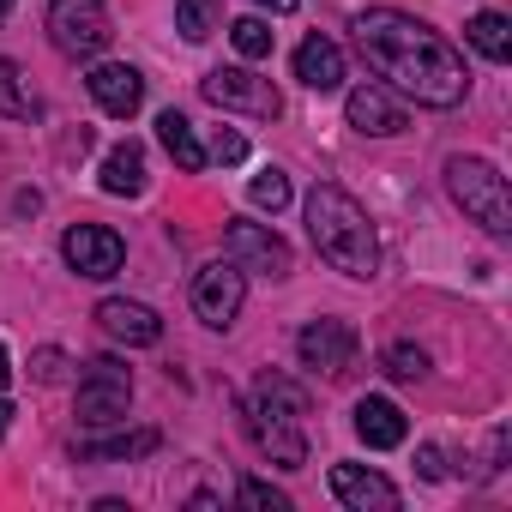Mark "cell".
<instances>
[{
	"label": "cell",
	"instance_id": "obj_1",
	"mask_svg": "<svg viewBox=\"0 0 512 512\" xmlns=\"http://www.w3.org/2000/svg\"><path fill=\"white\" fill-rule=\"evenodd\" d=\"M350 31H356V49L386 91H398L422 109H458L464 103V91H470L464 55L440 31H428L422 19L392 13V7H368L350 19Z\"/></svg>",
	"mask_w": 512,
	"mask_h": 512
},
{
	"label": "cell",
	"instance_id": "obj_2",
	"mask_svg": "<svg viewBox=\"0 0 512 512\" xmlns=\"http://www.w3.org/2000/svg\"><path fill=\"white\" fill-rule=\"evenodd\" d=\"M308 235H314L320 260H326L332 272H344V278H356V284H368V278L380 272L374 223H368V211H362L338 181H320V187L308 193Z\"/></svg>",
	"mask_w": 512,
	"mask_h": 512
},
{
	"label": "cell",
	"instance_id": "obj_3",
	"mask_svg": "<svg viewBox=\"0 0 512 512\" xmlns=\"http://www.w3.org/2000/svg\"><path fill=\"white\" fill-rule=\"evenodd\" d=\"M302 416H308V392L284 374H260L253 392L241 398V428L247 440L260 446L278 470H302L308 464V434H302Z\"/></svg>",
	"mask_w": 512,
	"mask_h": 512
},
{
	"label": "cell",
	"instance_id": "obj_4",
	"mask_svg": "<svg viewBox=\"0 0 512 512\" xmlns=\"http://www.w3.org/2000/svg\"><path fill=\"white\" fill-rule=\"evenodd\" d=\"M446 193H452V205H458L470 223H482L494 241L512 235V193H506V175H500L488 157H446Z\"/></svg>",
	"mask_w": 512,
	"mask_h": 512
},
{
	"label": "cell",
	"instance_id": "obj_5",
	"mask_svg": "<svg viewBox=\"0 0 512 512\" xmlns=\"http://www.w3.org/2000/svg\"><path fill=\"white\" fill-rule=\"evenodd\" d=\"M199 97L223 115H247V121H278L284 115V97L272 79H260L253 67H217L199 79Z\"/></svg>",
	"mask_w": 512,
	"mask_h": 512
},
{
	"label": "cell",
	"instance_id": "obj_6",
	"mask_svg": "<svg viewBox=\"0 0 512 512\" xmlns=\"http://www.w3.org/2000/svg\"><path fill=\"white\" fill-rule=\"evenodd\" d=\"M127 404H133V374L115 356L85 362V380H79V398H73L79 422L85 428H115V422H127Z\"/></svg>",
	"mask_w": 512,
	"mask_h": 512
},
{
	"label": "cell",
	"instance_id": "obj_7",
	"mask_svg": "<svg viewBox=\"0 0 512 512\" xmlns=\"http://www.w3.org/2000/svg\"><path fill=\"white\" fill-rule=\"evenodd\" d=\"M49 37H55L61 55L91 61V55L109 49L115 25H109V7H103V0H49Z\"/></svg>",
	"mask_w": 512,
	"mask_h": 512
},
{
	"label": "cell",
	"instance_id": "obj_8",
	"mask_svg": "<svg viewBox=\"0 0 512 512\" xmlns=\"http://www.w3.org/2000/svg\"><path fill=\"white\" fill-rule=\"evenodd\" d=\"M223 247H229V260H235L241 272H260V278H290V247H284V235H278V229H266V223L229 217Z\"/></svg>",
	"mask_w": 512,
	"mask_h": 512
},
{
	"label": "cell",
	"instance_id": "obj_9",
	"mask_svg": "<svg viewBox=\"0 0 512 512\" xmlns=\"http://www.w3.org/2000/svg\"><path fill=\"white\" fill-rule=\"evenodd\" d=\"M61 260H67L79 278L103 284V278H115V272H121L127 241H121L115 229H103V223H73V229L61 235Z\"/></svg>",
	"mask_w": 512,
	"mask_h": 512
},
{
	"label": "cell",
	"instance_id": "obj_10",
	"mask_svg": "<svg viewBox=\"0 0 512 512\" xmlns=\"http://www.w3.org/2000/svg\"><path fill=\"white\" fill-rule=\"evenodd\" d=\"M241 296H247V272L235 266V260H211V266H199V278H193V314L205 320V326H229L235 314H241Z\"/></svg>",
	"mask_w": 512,
	"mask_h": 512
},
{
	"label": "cell",
	"instance_id": "obj_11",
	"mask_svg": "<svg viewBox=\"0 0 512 512\" xmlns=\"http://www.w3.org/2000/svg\"><path fill=\"white\" fill-rule=\"evenodd\" d=\"M356 326L350 320H314V326H302V338H296V356H302V368H314V374H344L350 362H356Z\"/></svg>",
	"mask_w": 512,
	"mask_h": 512
},
{
	"label": "cell",
	"instance_id": "obj_12",
	"mask_svg": "<svg viewBox=\"0 0 512 512\" xmlns=\"http://www.w3.org/2000/svg\"><path fill=\"white\" fill-rule=\"evenodd\" d=\"M85 85H91L97 109L115 115V121H133L139 103H145V79H139V67H127V61H103V67H91Z\"/></svg>",
	"mask_w": 512,
	"mask_h": 512
},
{
	"label": "cell",
	"instance_id": "obj_13",
	"mask_svg": "<svg viewBox=\"0 0 512 512\" xmlns=\"http://www.w3.org/2000/svg\"><path fill=\"white\" fill-rule=\"evenodd\" d=\"M344 115H350V127L356 133H374V139H392V133H404V103L386 91V85H356L350 97H344Z\"/></svg>",
	"mask_w": 512,
	"mask_h": 512
},
{
	"label": "cell",
	"instance_id": "obj_14",
	"mask_svg": "<svg viewBox=\"0 0 512 512\" xmlns=\"http://www.w3.org/2000/svg\"><path fill=\"white\" fill-rule=\"evenodd\" d=\"M332 494L350 512H392L398 506V488L380 470H368V464H332Z\"/></svg>",
	"mask_w": 512,
	"mask_h": 512
},
{
	"label": "cell",
	"instance_id": "obj_15",
	"mask_svg": "<svg viewBox=\"0 0 512 512\" xmlns=\"http://www.w3.org/2000/svg\"><path fill=\"white\" fill-rule=\"evenodd\" d=\"M97 326H103L115 344H127V350H145V344L163 338V320H157L145 302H127V296H109V302L97 308Z\"/></svg>",
	"mask_w": 512,
	"mask_h": 512
},
{
	"label": "cell",
	"instance_id": "obj_16",
	"mask_svg": "<svg viewBox=\"0 0 512 512\" xmlns=\"http://www.w3.org/2000/svg\"><path fill=\"white\" fill-rule=\"evenodd\" d=\"M296 79H302L308 91H338V85H344V49L314 31V37L296 49Z\"/></svg>",
	"mask_w": 512,
	"mask_h": 512
},
{
	"label": "cell",
	"instance_id": "obj_17",
	"mask_svg": "<svg viewBox=\"0 0 512 512\" xmlns=\"http://www.w3.org/2000/svg\"><path fill=\"white\" fill-rule=\"evenodd\" d=\"M356 434H362V446L392 452V446H404L410 422H404V410H398L392 398H362V404H356Z\"/></svg>",
	"mask_w": 512,
	"mask_h": 512
},
{
	"label": "cell",
	"instance_id": "obj_18",
	"mask_svg": "<svg viewBox=\"0 0 512 512\" xmlns=\"http://www.w3.org/2000/svg\"><path fill=\"white\" fill-rule=\"evenodd\" d=\"M103 193H115V199H139L145 193V151L133 139L103 157Z\"/></svg>",
	"mask_w": 512,
	"mask_h": 512
},
{
	"label": "cell",
	"instance_id": "obj_19",
	"mask_svg": "<svg viewBox=\"0 0 512 512\" xmlns=\"http://www.w3.org/2000/svg\"><path fill=\"white\" fill-rule=\"evenodd\" d=\"M157 139H163V151H169L187 175H199V169H205V145L193 139V121H187L181 109H163V115H157Z\"/></svg>",
	"mask_w": 512,
	"mask_h": 512
},
{
	"label": "cell",
	"instance_id": "obj_20",
	"mask_svg": "<svg viewBox=\"0 0 512 512\" xmlns=\"http://www.w3.org/2000/svg\"><path fill=\"white\" fill-rule=\"evenodd\" d=\"M163 446V434L157 428H139V434H109V440H79V464H121V458H145V452H157Z\"/></svg>",
	"mask_w": 512,
	"mask_h": 512
},
{
	"label": "cell",
	"instance_id": "obj_21",
	"mask_svg": "<svg viewBox=\"0 0 512 512\" xmlns=\"http://www.w3.org/2000/svg\"><path fill=\"white\" fill-rule=\"evenodd\" d=\"M464 37H470V49H476L482 61H494V67L512 61V19H506V13H476V19L464 25Z\"/></svg>",
	"mask_w": 512,
	"mask_h": 512
},
{
	"label": "cell",
	"instance_id": "obj_22",
	"mask_svg": "<svg viewBox=\"0 0 512 512\" xmlns=\"http://www.w3.org/2000/svg\"><path fill=\"white\" fill-rule=\"evenodd\" d=\"M217 19H223V0H175V31L187 43H205L217 31Z\"/></svg>",
	"mask_w": 512,
	"mask_h": 512
},
{
	"label": "cell",
	"instance_id": "obj_23",
	"mask_svg": "<svg viewBox=\"0 0 512 512\" xmlns=\"http://www.w3.org/2000/svg\"><path fill=\"white\" fill-rule=\"evenodd\" d=\"M0 109H7L13 121H37V97L25 91V73H19V61H7V55H0Z\"/></svg>",
	"mask_w": 512,
	"mask_h": 512
},
{
	"label": "cell",
	"instance_id": "obj_24",
	"mask_svg": "<svg viewBox=\"0 0 512 512\" xmlns=\"http://www.w3.org/2000/svg\"><path fill=\"white\" fill-rule=\"evenodd\" d=\"M229 43H235L241 61H266L272 55V25L266 19H235L229 25Z\"/></svg>",
	"mask_w": 512,
	"mask_h": 512
},
{
	"label": "cell",
	"instance_id": "obj_25",
	"mask_svg": "<svg viewBox=\"0 0 512 512\" xmlns=\"http://www.w3.org/2000/svg\"><path fill=\"white\" fill-rule=\"evenodd\" d=\"M247 199L260 205V211H272V217H278V211L290 205V175H284V169H260V175L247 181Z\"/></svg>",
	"mask_w": 512,
	"mask_h": 512
},
{
	"label": "cell",
	"instance_id": "obj_26",
	"mask_svg": "<svg viewBox=\"0 0 512 512\" xmlns=\"http://www.w3.org/2000/svg\"><path fill=\"white\" fill-rule=\"evenodd\" d=\"M235 500H241V506H260V512H290V494L272 488V482H260V476H241Z\"/></svg>",
	"mask_w": 512,
	"mask_h": 512
},
{
	"label": "cell",
	"instance_id": "obj_27",
	"mask_svg": "<svg viewBox=\"0 0 512 512\" xmlns=\"http://www.w3.org/2000/svg\"><path fill=\"white\" fill-rule=\"evenodd\" d=\"M386 374H392V380H428V350L392 344V350H386Z\"/></svg>",
	"mask_w": 512,
	"mask_h": 512
},
{
	"label": "cell",
	"instance_id": "obj_28",
	"mask_svg": "<svg viewBox=\"0 0 512 512\" xmlns=\"http://www.w3.org/2000/svg\"><path fill=\"white\" fill-rule=\"evenodd\" d=\"M205 157H217V163H241V157H247V139H241V133H223V127H217V133H211V151H205Z\"/></svg>",
	"mask_w": 512,
	"mask_h": 512
},
{
	"label": "cell",
	"instance_id": "obj_29",
	"mask_svg": "<svg viewBox=\"0 0 512 512\" xmlns=\"http://www.w3.org/2000/svg\"><path fill=\"white\" fill-rule=\"evenodd\" d=\"M31 374H37L43 386H55V380L67 374V356H61V350H37V356H31Z\"/></svg>",
	"mask_w": 512,
	"mask_h": 512
},
{
	"label": "cell",
	"instance_id": "obj_30",
	"mask_svg": "<svg viewBox=\"0 0 512 512\" xmlns=\"http://www.w3.org/2000/svg\"><path fill=\"white\" fill-rule=\"evenodd\" d=\"M416 464H422V476H428V482H440V476H446V464H440V452H434V446H422V452H416Z\"/></svg>",
	"mask_w": 512,
	"mask_h": 512
},
{
	"label": "cell",
	"instance_id": "obj_31",
	"mask_svg": "<svg viewBox=\"0 0 512 512\" xmlns=\"http://www.w3.org/2000/svg\"><path fill=\"white\" fill-rule=\"evenodd\" d=\"M253 7H272V13H296L302 0H253Z\"/></svg>",
	"mask_w": 512,
	"mask_h": 512
},
{
	"label": "cell",
	"instance_id": "obj_32",
	"mask_svg": "<svg viewBox=\"0 0 512 512\" xmlns=\"http://www.w3.org/2000/svg\"><path fill=\"white\" fill-rule=\"evenodd\" d=\"M13 380V362H7V344H0V386H7Z\"/></svg>",
	"mask_w": 512,
	"mask_h": 512
},
{
	"label": "cell",
	"instance_id": "obj_33",
	"mask_svg": "<svg viewBox=\"0 0 512 512\" xmlns=\"http://www.w3.org/2000/svg\"><path fill=\"white\" fill-rule=\"evenodd\" d=\"M7 428H13V404H7V398H0V434H7Z\"/></svg>",
	"mask_w": 512,
	"mask_h": 512
},
{
	"label": "cell",
	"instance_id": "obj_34",
	"mask_svg": "<svg viewBox=\"0 0 512 512\" xmlns=\"http://www.w3.org/2000/svg\"><path fill=\"white\" fill-rule=\"evenodd\" d=\"M7 13H13V0H0V19H7Z\"/></svg>",
	"mask_w": 512,
	"mask_h": 512
}]
</instances>
